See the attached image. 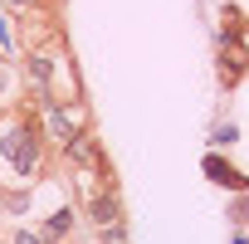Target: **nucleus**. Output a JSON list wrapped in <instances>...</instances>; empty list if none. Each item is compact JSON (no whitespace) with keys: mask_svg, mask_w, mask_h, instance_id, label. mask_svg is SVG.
Wrapping results in <instances>:
<instances>
[{"mask_svg":"<svg viewBox=\"0 0 249 244\" xmlns=\"http://www.w3.org/2000/svg\"><path fill=\"white\" fill-rule=\"evenodd\" d=\"M10 244H44V239H39V229H15Z\"/></svg>","mask_w":249,"mask_h":244,"instance_id":"nucleus-8","label":"nucleus"},{"mask_svg":"<svg viewBox=\"0 0 249 244\" xmlns=\"http://www.w3.org/2000/svg\"><path fill=\"white\" fill-rule=\"evenodd\" d=\"M5 5H10V10H20V15H25V10H35V5H39V0H5Z\"/></svg>","mask_w":249,"mask_h":244,"instance_id":"nucleus-9","label":"nucleus"},{"mask_svg":"<svg viewBox=\"0 0 249 244\" xmlns=\"http://www.w3.org/2000/svg\"><path fill=\"white\" fill-rule=\"evenodd\" d=\"M39 176V127L30 117H0V181L30 186Z\"/></svg>","mask_w":249,"mask_h":244,"instance_id":"nucleus-1","label":"nucleus"},{"mask_svg":"<svg viewBox=\"0 0 249 244\" xmlns=\"http://www.w3.org/2000/svg\"><path fill=\"white\" fill-rule=\"evenodd\" d=\"M78 132H88V112L83 103H44V137L64 152Z\"/></svg>","mask_w":249,"mask_h":244,"instance_id":"nucleus-3","label":"nucleus"},{"mask_svg":"<svg viewBox=\"0 0 249 244\" xmlns=\"http://www.w3.org/2000/svg\"><path fill=\"white\" fill-rule=\"evenodd\" d=\"M64 157H69L73 166H103V147H98L93 132H78V137L64 147Z\"/></svg>","mask_w":249,"mask_h":244,"instance_id":"nucleus-4","label":"nucleus"},{"mask_svg":"<svg viewBox=\"0 0 249 244\" xmlns=\"http://www.w3.org/2000/svg\"><path fill=\"white\" fill-rule=\"evenodd\" d=\"M205 171H210L215 181H225V186H244V181H239V176H234V171H230V166H225L220 157H210V161H205Z\"/></svg>","mask_w":249,"mask_h":244,"instance_id":"nucleus-7","label":"nucleus"},{"mask_svg":"<svg viewBox=\"0 0 249 244\" xmlns=\"http://www.w3.org/2000/svg\"><path fill=\"white\" fill-rule=\"evenodd\" d=\"M239 30H244V20H239V10H230V15H225V35H220V44H215V64H220V78H225V83H239L244 69H249V49H244Z\"/></svg>","mask_w":249,"mask_h":244,"instance_id":"nucleus-2","label":"nucleus"},{"mask_svg":"<svg viewBox=\"0 0 249 244\" xmlns=\"http://www.w3.org/2000/svg\"><path fill=\"white\" fill-rule=\"evenodd\" d=\"M88 210H93L98 229H117V225H122V210H117V195H112V191H98V195L88 200Z\"/></svg>","mask_w":249,"mask_h":244,"instance_id":"nucleus-5","label":"nucleus"},{"mask_svg":"<svg viewBox=\"0 0 249 244\" xmlns=\"http://www.w3.org/2000/svg\"><path fill=\"white\" fill-rule=\"evenodd\" d=\"M69 229H73V215H69V210H54V215L44 220L39 239H44V244H64V234H69Z\"/></svg>","mask_w":249,"mask_h":244,"instance_id":"nucleus-6","label":"nucleus"}]
</instances>
